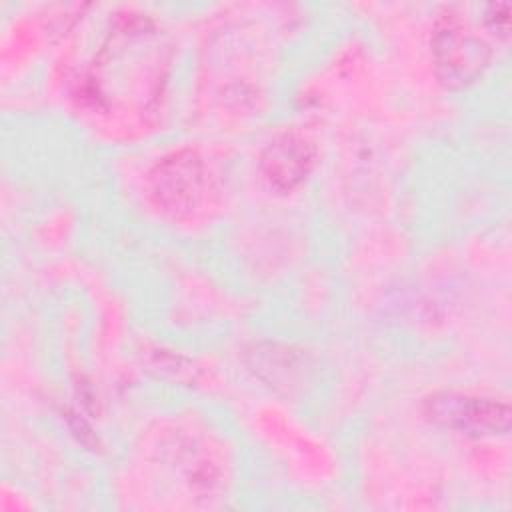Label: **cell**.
<instances>
[{
	"label": "cell",
	"mask_w": 512,
	"mask_h": 512,
	"mask_svg": "<svg viewBox=\"0 0 512 512\" xmlns=\"http://www.w3.org/2000/svg\"><path fill=\"white\" fill-rule=\"evenodd\" d=\"M430 46L436 76L450 90L472 86L492 62V48L486 38L452 10L436 18Z\"/></svg>",
	"instance_id": "cell-1"
},
{
	"label": "cell",
	"mask_w": 512,
	"mask_h": 512,
	"mask_svg": "<svg viewBox=\"0 0 512 512\" xmlns=\"http://www.w3.org/2000/svg\"><path fill=\"white\" fill-rule=\"evenodd\" d=\"M206 166L192 148L166 154L148 174V196L152 204L172 218L194 214L206 196Z\"/></svg>",
	"instance_id": "cell-2"
},
{
	"label": "cell",
	"mask_w": 512,
	"mask_h": 512,
	"mask_svg": "<svg viewBox=\"0 0 512 512\" xmlns=\"http://www.w3.org/2000/svg\"><path fill=\"white\" fill-rule=\"evenodd\" d=\"M422 412L432 424L466 436H498L510 430V404L490 396L440 390L424 398Z\"/></svg>",
	"instance_id": "cell-3"
},
{
	"label": "cell",
	"mask_w": 512,
	"mask_h": 512,
	"mask_svg": "<svg viewBox=\"0 0 512 512\" xmlns=\"http://www.w3.org/2000/svg\"><path fill=\"white\" fill-rule=\"evenodd\" d=\"M316 164V144L300 132L276 136L262 152L260 168L270 188L288 194L298 188Z\"/></svg>",
	"instance_id": "cell-4"
},
{
	"label": "cell",
	"mask_w": 512,
	"mask_h": 512,
	"mask_svg": "<svg viewBox=\"0 0 512 512\" xmlns=\"http://www.w3.org/2000/svg\"><path fill=\"white\" fill-rule=\"evenodd\" d=\"M482 20H484V26L492 34H496L502 40L508 38V32H510V6L506 2L488 4Z\"/></svg>",
	"instance_id": "cell-5"
}]
</instances>
